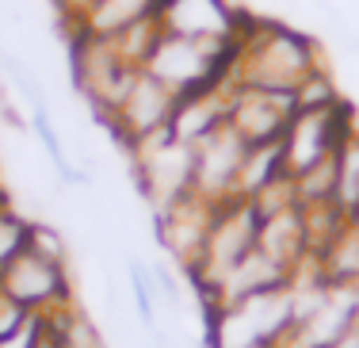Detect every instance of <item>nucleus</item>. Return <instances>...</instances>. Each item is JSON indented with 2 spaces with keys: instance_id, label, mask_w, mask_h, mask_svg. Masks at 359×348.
<instances>
[{
  "instance_id": "nucleus-18",
  "label": "nucleus",
  "mask_w": 359,
  "mask_h": 348,
  "mask_svg": "<svg viewBox=\"0 0 359 348\" xmlns=\"http://www.w3.org/2000/svg\"><path fill=\"white\" fill-rule=\"evenodd\" d=\"M27 249L35 253V257H42V260L69 265V245H65L62 230L50 226V222H39V218H31V226H27Z\"/></svg>"
},
{
  "instance_id": "nucleus-10",
  "label": "nucleus",
  "mask_w": 359,
  "mask_h": 348,
  "mask_svg": "<svg viewBox=\"0 0 359 348\" xmlns=\"http://www.w3.org/2000/svg\"><path fill=\"white\" fill-rule=\"evenodd\" d=\"M245 142L237 138L229 126H218L210 138L195 146V176H191V195L207 199L210 207L237 199V176H241L245 161Z\"/></svg>"
},
{
  "instance_id": "nucleus-22",
  "label": "nucleus",
  "mask_w": 359,
  "mask_h": 348,
  "mask_svg": "<svg viewBox=\"0 0 359 348\" xmlns=\"http://www.w3.org/2000/svg\"><path fill=\"white\" fill-rule=\"evenodd\" d=\"M355 215H359V210H355Z\"/></svg>"
},
{
  "instance_id": "nucleus-8",
  "label": "nucleus",
  "mask_w": 359,
  "mask_h": 348,
  "mask_svg": "<svg viewBox=\"0 0 359 348\" xmlns=\"http://www.w3.org/2000/svg\"><path fill=\"white\" fill-rule=\"evenodd\" d=\"M294 96L287 92H264L245 88L229 81V112L226 126L245 142V146H264V142H283L290 119H294Z\"/></svg>"
},
{
  "instance_id": "nucleus-16",
  "label": "nucleus",
  "mask_w": 359,
  "mask_h": 348,
  "mask_svg": "<svg viewBox=\"0 0 359 348\" xmlns=\"http://www.w3.org/2000/svg\"><path fill=\"white\" fill-rule=\"evenodd\" d=\"M27 226H31L27 215H20L12 203H0V268L12 265L27 249Z\"/></svg>"
},
{
  "instance_id": "nucleus-21",
  "label": "nucleus",
  "mask_w": 359,
  "mask_h": 348,
  "mask_svg": "<svg viewBox=\"0 0 359 348\" xmlns=\"http://www.w3.org/2000/svg\"><path fill=\"white\" fill-rule=\"evenodd\" d=\"M332 348H359V318L344 329V337H340V341L332 344Z\"/></svg>"
},
{
  "instance_id": "nucleus-1",
  "label": "nucleus",
  "mask_w": 359,
  "mask_h": 348,
  "mask_svg": "<svg viewBox=\"0 0 359 348\" xmlns=\"http://www.w3.org/2000/svg\"><path fill=\"white\" fill-rule=\"evenodd\" d=\"M325 69L318 42L302 31L279 27V23H249L237 39L233 62H229V81L245 88L264 92H287L294 96L298 84L310 73Z\"/></svg>"
},
{
  "instance_id": "nucleus-9",
  "label": "nucleus",
  "mask_w": 359,
  "mask_h": 348,
  "mask_svg": "<svg viewBox=\"0 0 359 348\" xmlns=\"http://www.w3.org/2000/svg\"><path fill=\"white\" fill-rule=\"evenodd\" d=\"M157 23L168 35L218 46H237L245 31V15H237L226 0H161Z\"/></svg>"
},
{
  "instance_id": "nucleus-4",
  "label": "nucleus",
  "mask_w": 359,
  "mask_h": 348,
  "mask_svg": "<svg viewBox=\"0 0 359 348\" xmlns=\"http://www.w3.org/2000/svg\"><path fill=\"white\" fill-rule=\"evenodd\" d=\"M130 165L138 176V188L149 199L153 215H161L165 207L187 199L191 195V176H195V149L176 142L168 130L153 134L149 142L130 149Z\"/></svg>"
},
{
  "instance_id": "nucleus-13",
  "label": "nucleus",
  "mask_w": 359,
  "mask_h": 348,
  "mask_svg": "<svg viewBox=\"0 0 359 348\" xmlns=\"http://www.w3.org/2000/svg\"><path fill=\"white\" fill-rule=\"evenodd\" d=\"M161 8V0H96V4L84 12V20L76 23V35H88V39H115L123 35L126 27H134V23L142 20H153Z\"/></svg>"
},
{
  "instance_id": "nucleus-12",
  "label": "nucleus",
  "mask_w": 359,
  "mask_h": 348,
  "mask_svg": "<svg viewBox=\"0 0 359 348\" xmlns=\"http://www.w3.org/2000/svg\"><path fill=\"white\" fill-rule=\"evenodd\" d=\"M226 112H229V73L218 84L176 96V112H172V123H168V134L195 149L218 126H226Z\"/></svg>"
},
{
  "instance_id": "nucleus-17",
  "label": "nucleus",
  "mask_w": 359,
  "mask_h": 348,
  "mask_svg": "<svg viewBox=\"0 0 359 348\" xmlns=\"http://www.w3.org/2000/svg\"><path fill=\"white\" fill-rule=\"evenodd\" d=\"M130 295H134V310H138L142 326H157V283H153V272L142 265L138 257L130 260Z\"/></svg>"
},
{
  "instance_id": "nucleus-5",
  "label": "nucleus",
  "mask_w": 359,
  "mask_h": 348,
  "mask_svg": "<svg viewBox=\"0 0 359 348\" xmlns=\"http://www.w3.org/2000/svg\"><path fill=\"white\" fill-rule=\"evenodd\" d=\"M355 130L352 107L344 100L329 107H310V112H294L287 134H283V168L287 176H302L306 168H313L318 161L332 157L344 138Z\"/></svg>"
},
{
  "instance_id": "nucleus-20",
  "label": "nucleus",
  "mask_w": 359,
  "mask_h": 348,
  "mask_svg": "<svg viewBox=\"0 0 359 348\" xmlns=\"http://www.w3.org/2000/svg\"><path fill=\"white\" fill-rule=\"evenodd\" d=\"M31 318H35V314H31V310H23L15 299H8V295L0 291V344H4V341H12L15 333H23Z\"/></svg>"
},
{
  "instance_id": "nucleus-7",
  "label": "nucleus",
  "mask_w": 359,
  "mask_h": 348,
  "mask_svg": "<svg viewBox=\"0 0 359 348\" xmlns=\"http://www.w3.org/2000/svg\"><path fill=\"white\" fill-rule=\"evenodd\" d=\"M0 291L31 314L62 310L73 302L69 265H54V260H42L31 249H23L12 265L0 268Z\"/></svg>"
},
{
  "instance_id": "nucleus-2",
  "label": "nucleus",
  "mask_w": 359,
  "mask_h": 348,
  "mask_svg": "<svg viewBox=\"0 0 359 348\" xmlns=\"http://www.w3.org/2000/svg\"><path fill=\"white\" fill-rule=\"evenodd\" d=\"M233 50L237 46L195 42V39H180V35L161 31L142 69L153 73L161 84H168L176 96H184V92L207 88V84H218L222 77H226L229 62H233Z\"/></svg>"
},
{
  "instance_id": "nucleus-3",
  "label": "nucleus",
  "mask_w": 359,
  "mask_h": 348,
  "mask_svg": "<svg viewBox=\"0 0 359 348\" xmlns=\"http://www.w3.org/2000/svg\"><path fill=\"white\" fill-rule=\"evenodd\" d=\"M256 234H260V218L245 199L233 203H222L210 218V230H207V245H203L195 268L187 272L199 295H210L215 287L226 279L229 268H237L245 257L256 249Z\"/></svg>"
},
{
  "instance_id": "nucleus-14",
  "label": "nucleus",
  "mask_w": 359,
  "mask_h": 348,
  "mask_svg": "<svg viewBox=\"0 0 359 348\" xmlns=\"http://www.w3.org/2000/svg\"><path fill=\"white\" fill-rule=\"evenodd\" d=\"M279 176H287L283 168V142H264V146H249L241 161V176H237V199L249 203L252 195H260L268 184H276Z\"/></svg>"
},
{
  "instance_id": "nucleus-6",
  "label": "nucleus",
  "mask_w": 359,
  "mask_h": 348,
  "mask_svg": "<svg viewBox=\"0 0 359 348\" xmlns=\"http://www.w3.org/2000/svg\"><path fill=\"white\" fill-rule=\"evenodd\" d=\"M172 112H176V92L168 88V84H161L153 73H138L130 84V92L123 96V104L111 112L104 123L115 130L118 146L130 154L134 146H142V142H149L153 134L168 130V123H172Z\"/></svg>"
},
{
  "instance_id": "nucleus-19",
  "label": "nucleus",
  "mask_w": 359,
  "mask_h": 348,
  "mask_svg": "<svg viewBox=\"0 0 359 348\" xmlns=\"http://www.w3.org/2000/svg\"><path fill=\"white\" fill-rule=\"evenodd\" d=\"M337 88H332V77L325 69L318 73H310L302 84H298V92H294V107L298 112H310V107H329V104H337Z\"/></svg>"
},
{
  "instance_id": "nucleus-15",
  "label": "nucleus",
  "mask_w": 359,
  "mask_h": 348,
  "mask_svg": "<svg viewBox=\"0 0 359 348\" xmlns=\"http://www.w3.org/2000/svg\"><path fill=\"white\" fill-rule=\"evenodd\" d=\"M337 203L344 215L359 210V130L344 138V146L337 149Z\"/></svg>"
},
{
  "instance_id": "nucleus-11",
  "label": "nucleus",
  "mask_w": 359,
  "mask_h": 348,
  "mask_svg": "<svg viewBox=\"0 0 359 348\" xmlns=\"http://www.w3.org/2000/svg\"><path fill=\"white\" fill-rule=\"evenodd\" d=\"M218 207H210L207 199L199 195H187V199L172 203L157 215V237L161 245L168 249V257L180 265V272H191L195 260H199L203 245H207V230H210V218H215Z\"/></svg>"
}]
</instances>
